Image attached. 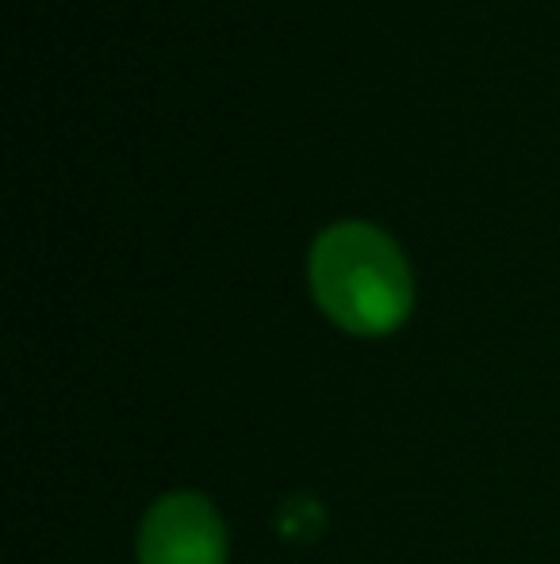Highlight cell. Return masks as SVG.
<instances>
[{"label":"cell","mask_w":560,"mask_h":564,"mask_svg":"<svg viewBox=\"0 0 560 564\" xmlns=\"http://www.w3.org/2000/svg\"><path fill=\"white\" fill-rule=\"evenodd\" d=\"M319 307L350 335H388L411 312V269L399 246L369 224H334L311 246Z\"/></svg>","instance_id":"1"},{"label":"cell","mask_w":560,"mask_h":564,"mask_svg":"<svg viewBox=\"0 0 560 564\" xmlns=\"http://www.w3.org/2000/svg\"><path fill=\"white\" fill-rule=\"evenodd\" d=\"M227 530L216 507L193 491H173L146 511L139 564H223Z\"/></svg>","instance_id":"2"}]
</instances>
